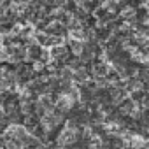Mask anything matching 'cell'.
<instances>
[{"mask_svg":"<svg viewBox=\"0 0 149 149\" xmlns=\"http://www.w3.org/2000/svg\"><path fill=\"white\" fill-rule=\"evenodd\" d=\"M77 137H79V128L76 125V119H70L63 126V130L56 135V144L60 149H65V147H70V146L76 144Z\"/></svg>","mask_w":149,"mask_h":149,"instance_id":"1","label":"cell"},{"mask_svg":"<svg viewBox=\"0 0 149 149\" xmlns=\"http://www.w3.org/2000/svg\"><path fill=\"white\" fill-rule=\"evenodd\" d=\"M74 105H76V102H74L68 95H65V93H61L60 95V98H58V102L54 104V109L60 112V114H68L72 109H74Z\"/></svg>","mask_w":149,"mask_h":149,"instance_id":"2","label":"cell"},{"mask_svg":"<svg viewBox=\"0 0 149 149\" xmlns=\"http://www.w3.org/2000/svg\"><path fill=\"white\" fill-rule=\"evenodd\" d=\"M67 47L70 49V53L74 56H81V53L84 51V42L79 40V39H72V37H67Z\"/></svg>","mask_w":149,"mask_h":149,"instance_id":"3","label":"cell"},{"mask_svg":"<svg viewBox=\"0 0 149 149\" xmlns=\"http://www.w3.org/2000/svg\"><path fill=\"white\" fill-rule=\"evenodd\" d=\"M93 72H95V74H98V76H102V74H105V72H107V67H105L104 63H97V65L93 67Z\"/></svg>","mask_w":149,"mask_h":149,"instance_id":"4","label":"cell"}]
</instances>
